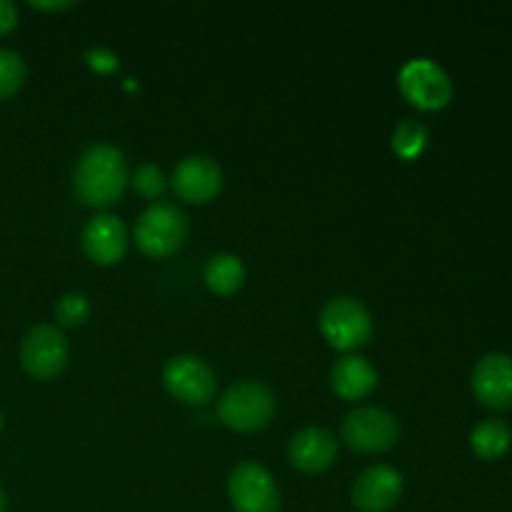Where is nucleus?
Here are the masks:
<instances>
[{"label": "nucleus", "instance_id": "aec40b11", "mask_svg": "<svg viewBox=\"0 0 512 512\" xmlns=\"http://www.w3.org/2000/svg\"><path fill=\"white\" fill-rule=\"evenodd\" d=\"M90 310H93V305H90L88 295L80 293V290H70V293H65L63 298L58 300V305H55V325H58L60 330L80 328V325H85V320L90 318Z\"/></svg>", "mask_w": 512, "mask_h": 512}, {"label": "nucleus", "instance_id": "7ed1b4c3", "mask_svg": "<svg viewBox=\"0 0 512 512\" xmlns=\"http://www.w3.org/2000/svg\"><path fill=\"white\" fill-rule=\"evenodd\" d=\"M133 235L140 253L148 258H170L188 243L190 220L178 205L153 203L138 215Z\"/></svg>", "mask_w": 512, "mask_h": 512}, {"label": "nucleus", "instance_id": "393cba45", "mask_svg": "<svg viewBox=\"0 0 512 512\" xmlns=\"http://www.w3.org/2000/svg\"><path fill=\"white\" fill-rule=\"evenodd\" d=\"M8 510V498H5V490H3V485H0V512H5Z\"/></svg>", "mask_w": 512, "mask_h": 512}, {"label": "nucleus", "instance_id": "2eb2a0df", "mask_svg": "<svg viewBox=\"0 0 512 512\" xmlns=\"http://www.w3.org/2000/svg\"><path fill=\"white\" fill-rule=\"evenodd\" d=\"M330 388L345 403L370 398L378 388V370L363 355H343L330 370Z\"/></svg>", "mask_w": 512, "mask_h": 512}, {"label": "nucleus", "instance_id": "6ab92c4d", "mask_svg": "<svg viewBox=\"0 0 512 512\" xmlns=\"http://www.w3.org/2000/svg\"><path fill=\"white\" fill-rule=\"evenodd\" d=\"M28 78V65L23 55L10 48H0V103L13 98Z\"/></svg>", "mask_w": 512, "mask_h": 512}, {"label": "nucleus", "instance_id": "9b49d317", "mask_svg": "<svg viewBox=\"0 0 512 512\" xmlns=\"http://www.w3.org/2000/svg\"><path fill=\"white\" fill-rule=\"evenodd\" d=\"M405 480L400 470L390 465H370L355 478L350 500L360 512H388L400 503Z\"/></svg>", "mask_w": 512, "mask_h": 512}, {"label": "nucleus", "instance_id": "1a4fd4ad", "mask_svg": "<svg viewBox=\"0 0 512 512\" xmlns=\"http://www.w3.org/2000/svg\"><path fill=\"white\" fill-rule=\"evenodd\" d=\"M228 498L235 512H280L283 498L273 473L255 460H243L228 478Z\"/></svg>", "mask_w": 512, "mask_h": 512}, {"label": "nucleus", "instance_id": "dca6fc26", "mask_svg": "<svg viewBox=\"0 0 512 512\" xmlns=\"http://www.w3.org/2000/svg\"><path fill=\"white\" fill-rule=\"evenodd\" d=\"M205 285L213 295H220V298H228V295H235L245 285V278H248V270H245L243 260L233 253H218L205 263L203 270Z\"/></svg>", "mask_w": 512, "mask_h": 512}, {"label": "nucleus", "instance_id": "0eeeda50", "mask_svg": "<svg viewBox=\"0 0 512 512\" xmlns=\"http://www.w3.org/2000/svg\"><path fill=\"white\" fill-rule=\"evenodd\" d=\"M163 385L178 403L190 405V408H203L215 398L218 390V378L210 368L208 360L193 353H180L165 363Z\"/></svg>", "mask_w": 512, "mask_h": 512}, {"label": "nucleus", "instance_id": "412c9836", "mask_svg": "<svg viewBox=\"0 0 512 512\" xmlns=\"http://www.w3.org/2000/svg\"><path fill=\"white\" fill-rule=\"evenodd\" d=\"M130 183H133L135 193L145 200H158L160 195L168 190V175L163 173V168H158L155 163H143L135 168V173L130 175Z\"/></svg>", "mask_w": 512, "mask_h": 512}, {"label": "nucleus", "instance_id": "423d86ee", "mask_svg": "<svg viewBox=\"0 0 512 512\" xmlns=\"http://www.w3.org/2000/svg\"><path fill=\"white\" fill-rule=\"evenodd\" d=\"M70 360V343L58 325L38 323L20 340V365L25 375L48 383L65 370Z\"/></svg>", "mask_w": 512, "mask_h": 512}, {"label": "nucleus", "instance_id": "f257e3e1", "mask_svg": "<svg viewBox=\"0 0 512 512\" xmlns=\"http://www.w3.org/2000/svg\"><path fill=\"white\" fill-rule=\"evenodd\" d=\"M130 185L128 160L110 143H95L83 150L73 170V193L83 205L105 210L120 203Z\"/></svg>", "mask_w": 512, "mask_h": 512}, {"label": "nucleus", "instance_id": "ddd939ff", "mask_svg": "<svg viewBox=\"0 0 512 512\" xmlns=\"http://www.w3.org/2000/svg\"><path fill=\"white\" fill-rule=\"evenodd\" d=\"M80 245L90 263L115 265L128 253V228L115 215L100 213L88 220L80 235Z\"/></svg>", "mask_w": 512, "mask_h": 512}, {"label": "nucleus", "instance_id": "a878e982", "mask_svg": "<svg viewBox=\"0 0 512 512\" xmlns=\"http://www.w3.org/2000/svg\"><path fill=\"white\" fill-rule=\"evenodd\" d=\"M3 425H5V415H3V410H0V430H3Z\"/></svg>", "mask_w": 512, "mask_h": 512}, {"label": "nucleus", "instance_id": "b1692460", "mask_svg": "<svg viewBox=\"0 0 512 512\" xmlns=\"http://www.w3.org/2000/svg\"><path fill=\"white\" fill-rule=\"evenodd\" d=\"M75 3H68V0H63V3H40V0H33L30 3V8L35 10H45V13H60V10H70Z\"/></svg>", "mask_w": 512, "mask_h": 512}, {"label": "nucleus", "instance_id": "4be33fe9", "mask_svg": "<svg viewBox=\"0 0 512 512\" xmlns=\"http://www.w3.org/2000/svg\"><path fill=\"white\" fill-rule=\"evenodd\" d=\"M85 60H88V65L93 70H98V73H115L118 70V55L110 53V50L105 48H93L85 53Z\"/></svg>", "mask_w": 512, "mask_h": 512}, {"label": "nucleus", "instance_id": "39448f33", "mask_svg": "<svg viewBox=\"0 0 512 512\" xmlns=\"http://www.w3.org/2000/svg\"><path fill=\"white\" fill-rule=\"evenodd\" d=\"M340 438L353 453L383 455L398 445L400 423L390 410L360 405L343 418Z\"/></svg>", "mask_w": 512, "mask_h": 512}, {"label": "nucleus", "instance_id": "20e7f679", "mask_svg": "<svg viewBox=\"0 0 512 512\" xmlns=\"http://www.w3.org/2000/svg\"><path fill=\"white\" fill-rule=\"evenodd\" d=\"M320 333L330 348L340 353H355L373 338V315L363 300L353 295H335L320 310Z\"/></svg>", "mask_w": 512, "mask_h": 512}, {"label": "nucleus", "instance_id": "9d476101", "mask_svg": "<svg viewBox=\"0 0 512 512\" xmlns=\"http://www.w3.org/2000/svg\"><path fill=\"white\" fill-rule=\"evenodd\" d=\"M223 180V168L210 155H188L175 165L170 175L175 195L190 205H205L218 198Z\"/></svg>", "mask_w": 512, "mask_h": 512}, {"label": "nucleus", "instance_id": "4468645a", "mask_svg": "<svg viewBox=\"0 0 512 512\" xmlns=\"http://www.w3.org/2000/svg\"><path fill=\"white\" fill-rule=\"evenodd\" d=\"M288 460L300 473L320 475L333 468V463L338 460V440L328 428L310 425L290 438Z\"/></svg>", "mask_w": 512, "mask_h": 512}, {"label": "nucleus", "instance_id": "f03ea898", "mask_svg": "<svg viewBox=\"0 0 512 512\" xmlns=\"http://www.w3.org/2000/svg\"><path fill=\"white\" fill-rule=\"evenodd\" d=\"M278 400L260 380L233 383L218 400V420L235 433H258L275 418Z\"/></svg>", "mask_w": 512, "mask_h": 512}, {"label": "nucleus", "instance_id": "f8f14e48", "mask_svg": "<svg viewBox=\"0 0 512 512\" xmlns=\"http://www.w3.org/2000/svg\"><path fill=\"white\" fill-rule=\"evenodd\" d=\"M473 395L483 408H512V358L505 353H488L473 368Z\"/></svg>", "mask_w": 512, "mask_h": 512}, {"label": "nucleus", "instance_id": "f3484780", "mask_svg": "<svg viewBox=\"0 0 512 512\" xmlns=\"http://www.w3.org/2000/svg\"><path fill=\"white\" fill-rule=\"evenodd\" d=\"M512 445V430L505 420L485 418L470 433V448L485 463H495L503 458Z\"/></svg>", "mask_w": 512, "mask_h": 512}, {"label": "nucleus", "instance_id": "6e6552de", "mask_svg": "<svg viewBox=\"0 0 512 512\" xmlns=\"http://www.w3.org/2000/svg\"><path fill=\"white\" fill-rule=\"evenodd\" d=\"M398 85L403 98L413 108L425 110H443L453 100V80L440 68L435 60L415 58L400 68Z\"/></svg>", "mask_w": 512, "mask_h": 512}, {"label": "nucleus", "instance_id": "5701e85b", "mask_svg": "<svg viewBox=\"0 0 512 512\" xmlns=\"http://www.w3.org/2000/svg\"><path fill=\"white\" fill-rule=\"evenodd\" d=\"M15 25H18V8L8 0H0V38L13 33Z\"/></svg>", "mask_w": 512, "mask_h": 512}, {"label": "nucleus", "instance_id": "a211bd4d", "mask_svg": "<svg viewBox=\"0 0 512 512\" xmlns=\"http://www.w3.org/2000/svg\"><path fill=\"white\" fill-rule=\"evenodd\" d=\"M430 130L428 125L420 123L415 118H403L393 130V150L398 158L415 160L423 155L425 145H428Z\"/></svg>", "mask_w": 512, "mask_h": 512}]
</instances>
